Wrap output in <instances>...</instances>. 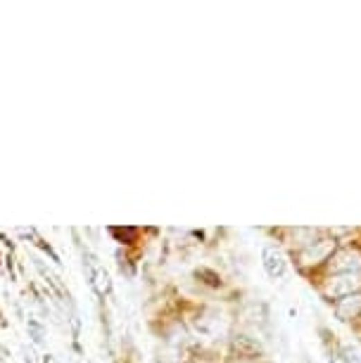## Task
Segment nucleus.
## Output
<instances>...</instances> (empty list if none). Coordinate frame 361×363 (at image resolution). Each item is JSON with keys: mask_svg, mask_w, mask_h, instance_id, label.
I'll use <instances>...</instances> for the list:
<instances>
[{"mask_svg": "<svg viewBox=\"0 0 361 363\" xmlns=\"http://www.w3.org/2000/svg\"><path fill=\"white\" fill-rule=\"evenodd\" d=\"M91 285H93V290L100 294V297H105V294L109 292V287H112V283H109V276H107V271L103 269V266H98L96 271L91 273Z\"/></svg>", "mask_w": 361, "mask_h": 363, "instance_id": "nucleus-6", "label": "nucleus"}, {"mask_svg": "<svg viewBox=\"0 0 361 363\" xmlns=\"http://www.w3.org/2000/svg\"><path fill=\"white\" fill-rule=\"evenodd\" d=\"M331 271L333 273H359L361 271V254L357 249H342V252L331 256Z\"/></svg>", "mask_w": 361, "mask_h": 363, "instance_id": "nucleus-2", "label": "nucleus"}, {"mask_svg": "<svg viewBox=\"0 0 361 363\" xmlns=\"http://www.w3.org/2000/svg\"><path fill=\"white\" fill-rule=\"evenodd\" d=\"M335 314L340 321H349V318H357L361 314V294H352V297H345L337 301Z\"/></svg>", "mask_w": 361, "mask_h": 363, "instance_id": "nucleus-5", "label": "nucleus"}, {"mask_svg": "<svg viewBox=\"0 0 361 363\" xmlns=\"http://www.w3.org/2000/svg\"><path fill=\"white\" fill-rule=\"evenodd\" d=\"M238 363H257V361H254V359H240Z\"/></svg>", "mask_w": 361, "mask_h": 363, "instance_id": "nucleus-11", "label": "nucleus"}, {"mask_svg": "<svg viewBox=\"0 0 361 363\" xmlns=\"http://www.w3.org/2000/svg\"><path fill=\"white\" fill-rule=\"evenodd\" d=\"M361 290V278L359 273H345V276H337L326 285V294L331 299H345L352 294H359Z\"/></svg>", "mask_w": 361, "mask_h": 363, "instance_id": "nucleus-1", "label": "nucleus"}, {"mask_svg": "<svg viewBox=\"0 0 361 363\" xmlns=\"http://www.w3.org/2000/svg\"><path fill=\"white\" fill-rule=\"evenodd\" d=\"M5 356H8V351H5V347L0 344V359H5Z\"/></svg>", "mask_w": 361, "mask_h": 363, "instance_id": "nucleus-10", "label": "nucleus"}, {"mask_svg": "<svg viewBox=\"0 0 361 363\" xmlns=\"http://www.w3.org/2000/svg\"><path fill=\"white\" fill-rule=\"evenodd\" d=\"M46 363H50V361H48V359H46Z\"/></svg>", "mask_w": 361, "mask_h": 363, "instance_id": "nucleus-12", "label": "nucleus"}, {"mask_svg": "<svg viewBox=\"0 0 361 363\" xmlns=\"http://www.w3.org/2000/svg\"><path fill=\"white\" fill-rule=\"evenodd\" d=\"M342 359H345V363H361V361H359V356L354 354L352 349H345V356H342Z\"/></svg>", "mask_w": 361, "mask_h": 363, "instance_id": "nucleus-9", "label": "nucleus"}, {"mask_svg": "<svg viewBox=\"0 0 361 363\" xmlns=\"http://www.w3.org/2000/svg\"><path fill=\"white\" fill-rule=\"evenodd\" d=\"M29 333H31V337H33V342L36 344H43V337H46V330H43V326L38 321H29Z\"/></svg>", "mask_w": 361, "mask_h": 363, "instance_id": "nucleus-8", "label": "nucleus"}, {"mask_svg": "<svg viewBox=\"0 0 361 363\" xmlns=\"http://www.w3.org/2000/svg\"><path fill=\"white\" fill-rule=\"evenodd\" d=\"M262 259H264V269H266V273H269L271 278H283V276H285L288 264H285V256H283V252L279 247H266L264 254H262Z\"/></svg>", "mask_w": 361, "mask_h": 363, "instance_id": "nucleus-4", "label": "nucleus"}, {"mask_svg": "<svg viewBox=\"0 0 361 363\" xmlns=\"http://www.w3.org/2000/svg\"><path fill=\"white\" fill-rule=\"evenodd\" d=\"M335 249V240H319V242H307V247L299 252L302 264H321L333 254Z\"/></svg>", "mask_w": 361, "mask_h": 363, "instance_id": "nucleus-3", "label": "nucleus"}, {"mask_svg": "<svg viewBox=\"0 0 361 363\" xmlns=\"http://www.w3.org/2000/svg\"><path fill=\"white\" fill-rule=\"evenodd\" d=\"M233 344H236L238 354H240L243 359H254V356L259 354V344H257V342H252V339H249V337H238Z\"/></svg>", "mask_w": 361, "mask_h": 363, "instance_id": "nucleus-7", "label": "nucleus"}]
</instances>
